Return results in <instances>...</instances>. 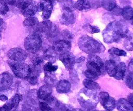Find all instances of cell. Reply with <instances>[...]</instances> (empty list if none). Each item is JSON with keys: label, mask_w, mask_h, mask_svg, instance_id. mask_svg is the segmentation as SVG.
<instances>
[{"label": "cell", "mask_w": 133, "mask_h": 111, "mask_svg": "<svg viewBox=\"0 0 133 111\" xmlns=\"http://www.w3.org/2000/svg\"><path fill=\"white\" fill-rule=\"evenodd\" d=\"M127 29L120 23H112L104 32V40L106 42H116L122 38L126 37Z\"/></svg>", "instance_id": "6da1fadb"}, {"label": "cell", "mask_w": 133, "mask_h": 111, "mask_svg": "<svg viewBox=\"0 0 133 111\" xmlns=\"http://www.w3.org/2000/svg\"><path fill=\"white\" fill-rule=\"evenodd\" d=\"M78 101L83 109L90 110L96 108L99 100L95 91L90 90L85 88L79 93Z\"/></svg>", "instance_id": "7a4b0ae2"}, {"label": "cell", "mask_w": 133, "mask_h": 111, "mask_svg": "<svg viewBox=\"0 0 133 111\" xmlns=\"http://www.w3.org/2000/svg\"><path fill=\"white\" fill-rule=\"evenodd\" d=\"M79 45L82 51L88 53H100L105 50L103 44L88 36H84L79 39Z\"/></svg>", "instance_id": "3957f363"}, {"label": "cell", "mask_w": 133, "mask_h": 111, "mask_svg": "<svg viewBox=\"0 0 133 111\" xmlns=\"http://www.w3.org/2000/svg\"><path fill=\"white\" fill-rule=\"evenodd\" d=\"M12 71L16 77L22 79H25L29 77L31 74V68L29 65L21 62L10 61L9 62Z\"/></svg>", "instance_id": "277c9868"}, {"label": "cell", "mask_w": 133, "mask_h": 111, "mask_svg": "<svg viewBox=\"0 0 133 111\" xmlns=\"http://www.w3.org/2000/svg\"><path fill=\"white\" fill-rule=\"evenodd\" d=\"M42 41L38 34L33 33L29 35L24 42L25 48L31 53H35L40 49Z\"/></svg>", "instance_id": "5b68a950"}, {"label": "cell", "mask_w": 133, "mask_h": 111, "mask_svg": "<svg viewBox=\"0 0 133 111\" xmlns=\"http://www.w3.org/2000/svg\"><path fill=\"white\" fill-rule=\"evenodd\" d=\"M87 66V69L92 70L98 75H101L105 70L102 60L98 56L94 55H91L88 57V61Z\"/></svg>", "instance_id": "8992f818"}, {"label": "cell", "mask_w": 133, "mask_h": 111, "mask_svg": "<svg viewBox=\"0 0 133 111\" xmlns=\"http://www.w3.org/2000/svg\"><path fill=\"white\" fill-rule=\"evenodd\" d=\"M22 12L27 18L32 17L38 10V5L36 1L32 0H27L23 1L22 5Z\"/></svg>", "instance_id": "52a82bcc"}, {"label": "cell", "mask_w": 133, "mask_h": 111, "mask_svg": "<svg viewBox=\"0 0 133 111\" xmlns=\"http://www.w3.org/2000/svg\"><path fill=\"white\" fill-rule=\"evenodd\" d=\"M7 55L10 60L16 62H22L27 58V52L23 49L18 48L10 49L8 52Z\"/></svg>", "instance_id": "ba28073f"}, {"label": "cell", "mask_w": 133, "mask_h": 111, "mask_svg": "<svg viewBox=\"0 0 133 111\" xmlns=\"http://www.w3.org/2000/svg\"><path fill=\"white\" fill-rule=\"evenodd\" d=\"M52 49L54 52L61 55L70 51L71 49V43L67 40H57L53 44Z\"/></svg>", "instance_id": "9c48e42d"}, {"label": "cell", "mask_w": 133, "mask_h": 111, "mask_svg": "<svg viewBox=\"0 0 133 111\" xmlns=\"http://www.w3.org/2000/svg\"><path fill=\"white\" fill-rule=\"evenodd\" d=\"M53 5L50 0H42L38 5V10L42 12V18L48 19L51 14Z\"/></svg>", "instance_id": "30bf717a"}, {"label": "cell", "mask_w": 133, "mask_h": 111, "mask_svg": "<svg viewBox=\"0 0 133 111\" xmlns=\"http://www.w3.org/2000/svg\"><path fill=\"white\" fill-rule=\"evenodd\" d=\"M13 82V77L8 72H4L0 75V92L6 90L10 88Z\"/></svg>", "instance_id": "8fae6325"}, {"label": "cell", "mask_w": 133, "mask_h": 111, "mask_svg": "<svg viewBox=\"0 0 133 111\" xmlns=\"http://www.w3.org/2000/svg\"><path fill=\"white\" fill-rule=\"evenodd\" d=\"M59 60L64 64L66 68L68 70L73 68L75 63V57L72 53L70 52H66L59 56Z\"/></svg>", "instance_id": "7c38bea8"}, {"label": "cell", "mask_w": 133, "mask_h": 111, "mask_svg": "<svg viewBox=\"0 0 133 111\" xmlns=\"http://www.w3.org/2000/svg\"><path fill=\"white\" fill-rule=\"evenodd\" d=\"M51 87L48 85V84H45V85L42 86V87L39 88L38 91L37 92L38 97L41 99V100L45 101L47 99H48L51 96Z\"/></svg>", "instance_id": "4fadbf2b"}, {"label": "cell", "mask_w": 133, "mask_h": 111, "mask_svg": "<svg viewBox=\"0 0 133 111\" xmlns=\"http://www.w3.org/2000/svg\"><path fill=\"white\" fill-rule=\"evenodd\" d=\"M104 67L105 71L108 73L109 76L114 77L117 71V65L115 61L113 60H109L106 61L104 64Z\"/></svg>", "instance_id": "5bb4252c"}, {"label": "cell", "mask_w": 133, "mask_h": 111, "mask_svg": "<svg viewBox=\"0 0 133 111\" xmlns=\"http://www.w3.org/2000/svg\"><path fill=\"white\" fill-rule=\"evenodd\" d=\"M71 89V84L66 80H61L58 82L56 86L57 92L60 94H65L68 92Z\"/></svg>", "instance_id": "9a60e30c"}, {"label": "cell", "mask_w": 133, "mask_h": 111, "mask_svg": "<svg viewBox=\"0 0 133 111\" xmlns=\"http://www.w3.org/2000/svg\"><path fill=\"white\" fill-rule=\"evenodd\" d=\"M75 22V16L71 12L64 10L61 18V22L62 24L69 25Z\"/></svg>", "instance_id": "2e32d148"}, {"label": "cell", "mask_w": 133, "mask_h": 111, "mask_svg": "<svg viewBox=\"0 0 133 111\" xmlns=\"http://www.w3.org/2000/svg\"><path fill=\"white\" fill-rule=\"evenodd\" d=\"M126 71V65L123 62H120L118 65H117V71L114 77L116 79L120 80L122 79L125 76Z\"/></svg>", "instance_id": "e0dca14e"}, {"label": "cell", "mask_w": 133, "mask_h": 111, "mask_svg": "<svg viewBox=\"0 0 133 111\" xmlns=\"http://www.w3.org/2000/svg\"><path fill=\"white\" fill-rule=\"evenodd\" d=\"M117 106V109L119 111H129L130 108L131 107V105L125 99H120L118 101L117 104H116Z\"/></svg>", "instance_id": "ac0fdd59"}, {"label": "cell", "mask_w": 133, "mask_h": 111, "mask_svg": "<svg viewBox=\"0 0 133 111\" xmlns=\"http://www.w3.org/2000/svg\"><path fill=\"white\" fill-rule=\"evenodd\" d=\"M83 84L87 89L90 90L96 91L100 89V86L97 83L90 79H85L83 81Z\"/></svg>", "instance_id": "d6986e66"}, {"label": "cell", "mask_w": 133, "mask_h": 111, "mask_svg": "<svg viewBox=\"0 0 133 111\" xmlns=\"http://www.w3.org/2000/svg\"><path fill=\"white\" fill-rule=\"evenodd\" d=\"M75 7L81 11H88L91 6L88 0H78L75 4Z\"/></svg>", "instance_id": "ffe728a7"}, {"label": "cell", "mask_w": 133, "mask_h": 111, "mask_svg": "<svg viewBox=\"0 0 133 111\" xmlns=\"http://www.w3.org/2000/svg\"><path fill=\"white\" fill-rule=\"evenodd\" d=\"M52 27V22L49 20L44 21L39 23L38 26V31L41 32H45L51 31Z\"/></svg>", "instance_id": "44dd1931"}, {"label": "cell", "mask_w": 133, "mask_h": 111, "mask_svg": "<svg viewBox=\"0 0 133 111\" xmlns=\"http://www.w3.org/2000/svg\"><path fill=\"white\" fill-rule=\"evenodd\" d=\"M45 82L46 84L50 87H54L57 83V78L54 75L51 74V73L47 72L45 76Z\"/></svg>", "instance_id": "7402d4cb"}, {"label": "cell", "mask_w": 133, "mask_h": 111, "mask_svg": "<svg viewBox=\"0 0 133 111\" xmlns=\"http://www.w3.org/2000/svg\"><path fill=\"white\" fill-rule=\"evenodd\" d=\"M122 14L127 20H131L133 16V9L131 6H126L122 10Z\"/></svg>", "instance_id": "603a6c76"}, {"label": "cell", "mask_w": 133, "mask_h": 111, "mask_svg": "<svg viewBox=\"0 0 133 111\" xmlns=\"http://www.w3.org/2000/svg\"><path fill=\"white\" fill-rule=\"evenodd\" d=\"M102 6L107 10H112L116 7V3L114 0H104L102 3Z\"/></svg>", "instance_id": "cb8c5ba5"}, {"label": "cell", "mask_w": 133, "mask_h": 111, "mask_svg": "<svg viewBox=\"0 0 133 111\" xmlns=\"http://www.w3.org/2000/svg\"><path fill=\"white\" fill-rule=\"evenodd\" d=\"M102 105L107 110L112 111L116 107V101L113 97H110L109 100Z\"/></svg>", "instance_id": "d4e9b609"}, {"label": "cell", "mask_w": 133, "mask_h": 111, "mask_svg": "<svg viewBox=\"0 0 133 111\" xmlns=\"http://www.w3.org/2000/svg\"><path fill=\"white\" fill-rule=\"evenodd\" d=\"M38 25V19L35 17L27 18L23 22V25L25 27H32Z\"/></svg>", "instance_id": "484cf974"}, {"label": "cell", "mask_w": 133, "mask_h": 111, "mask_svg": "<svg viewBox=\"0 0 133 111\" xmlns=\"http://www.w3.org/2000/svg\"><path fill=\"white\" fill-rule=\"evenodd\" d=\"M22 96L19 94H16L14 96V97L9 101V102L11 104L12 107L13 109H16L19 105V102L22 101Z\"/></svg>", "instance_id": "4316f807"}, {"label": "cell", "mask_w": 133, "mask_h": 111, "mask_svg": "<svg viewBox=\"0 0 133 111\" xmlns=\"http://www.w3.org/2000/svg\"><path fill=\"white\" fill-rule=\"evenodd\" d=\"M127 38L125 39L124 42V47L127 50H133V36H127Z\"/></svg>", "instance_id": "83f0119b"}, {"label": "cell", "mask_w": 133, "mask_h": 111, "mask_svg": "<svg viewBox=\"0 0 133 111\" xmlns=\"http://www.w3.org/2000/svg\"><path fill=\"white\" fill-rule=\"evenodd\" d=\"M109 53L110 54L114 55L116 56H124V57L127 56V53L125 51L118 49V48H112L109 49Z\"/></svg>", "instance_id": "f1b7e54d"}, {"label": "cell", "mask_w": 133, "mask_h": 111, "mask_svg": "<svg viewBox=\"0 0 133 111\" xmlns=\"http://www.w3.org/2000/svg\"><path fill=\"white\" fill-rule=\"evenodd\" d=\"M63 4V8L66 11H72V0H58Z\"/></svg>", "instance_id": "f546056e"}, {"label": "cell", "mask_w": 133, "mask_h": 111, "mask_svg": "<svg viewBox=\"0 0 133 111\" xmlns=\"http://www.w3.org/2000/svg\"><path fill=\"white\" fill-rule=\"evenodd\" d=\"M84 75L85 76L88 78V79L92 81H96L98 79L99 75L97 74H96V73L92 71V70H90L88 69H87L85 71H84Z\"/></svg>", "instance_id": "4dcf8cb0"}, {"label": "cell", "mask_w": 133, "mask_h": 111, "mask_svg": "<svg viewBox=\"0 0 133 111\" xmlns=\"http://www.w3.org/2000/svg\"><path fill=\"white\" fill-rule=\"evenodd\" d=\"M31 61H32V64H33L34 66H38L39 65L41 64L44 61L42 57L38 55H34L33 56L31 57Z\"/></svg>", "instance_id": "1f68e13d"}, {"label": "cell", "mask_w": 133, "mask_h": 111, "mask_svg": "<svg viewBox=\"0 0 133 111\" xmlns=\"http://www.w3.org/2000/svg\"><path fill=\"white\" fill-rule=\"evenodd\" d=\"M109 97H110V96H109V94L105 92H100L98 95V100L101 103V105H103L109 100Z\"/></svg>", "instance_id": "d6a6232c"}, {"label": "cell", "mask_w": 133, "mask_h": 111, "mask_svg": "<svg viewBox=\"0 0 133 111\" xmlns=\"http://www.w3.org/2000/svg\"><path fill=\"white\" fill-rule=\"evenodd\" d=\"M125 83L129 88L133 89V73L129 71V73L126 75Z\"/></svg>", "instance_id": "836d02e7"}, {"label": "cell", "mask_w": 133, "mask_h": 111, "mask_svg": "<svg viewBox=\"0 0 133 111\" xmlns=\"http://www.w3.org/2000/svg\"><path fill=\"white\" fill-rule=\"evenodd\" d=\"M44 69L46 72L51 73V72H54V71H55L56 70L58 69V66H53V65L52 64V63L48 62L44 65Z\"/></svg>", "instance_id": "e575fe53"}, {"label": "cell", "mask_w": 133, "mask_h": 111, "mask_svg": "<svg viewBox=\"0 0 133 111\" xmlns=\"http://www.w3.org/2000/svg\"><path fill=\"white\" fill-rule=\"evenodd\" d=\"M9 11V7L4 0H0V14H6Z\"/></svg>", "instance_id": "d590c367"}, {"label": "cell", "mask_w": 133, "mask_h": 111, "mask_svg": "<svg viewBox=\"0 0 133 111\" xmlns=\"http://www.w3.org/2000/svg\"><path fill=\"white\" fill-rule=\"evenodd\" d=\"M37 110V106L36 105H31V104L25 103L23 106L22 111H36Z\"/></svg>", "instance_id": "8d00e7d4"}, {"label": "cell", "mask_w": 133, "mask_h": 111, "mask_svg": "<svg viewBox=\"0 0 133 111\" xmlns=\"http://www.w3.org/2000/svg\"><path fill=\"white\" fill-rule=\"evenodd\" d=\"M40 111H53V109L45 102H39Z\"/></svg>", "instance_id": "74e56055"}, {"label": "cell", "mask_w": 133, "mask_h": 111, "mask_svg": "<svg viewBox=\"0 0 133 111\" xmlns=\"http://www.w3.org/2000/svg\"><path fill=\"white\" fill-rule=\"evenodd\" d=\"M74 108L69 105H63L61 104L60 107L57 109V111H74Z\"/></svg>", "instance_id": "f35d334b"}, {"label": "cell", "mask_w": 133, "mask_h": 111, "mask_svg": "<svg viewBox=\"0 0 133 111\" xmlns=\"http://www.w3.org/2000/svg\"><path fill=\"white\" fill-rule=\"evenodd\" d=\"M13 109L10 103L7 102L6 104L3 105V107H0V111H11Z\"/></svg>", "instance_id": "ab89813d"}, {"label": "cell", "mask_w": 133, "mask_h": 111, "mask_svg": "<svg viewBox=\"0 0 133 111\" xmlns=\"http://www.w3.org/2000/svg\"><path fill=\"white\" fill-rule=\"evenodd\" d=\"M128 102L131 105V107H133V94H130L128 96V100H127Z\"/></svg>", "instance_id": "60d3db41"}, {"label": "cell", "mask_w": 133, "mask_h": 111, "mask_svg": "<svg viewBox=\"0 0 133 111\" xmlns=\"http://www.w3.org/2000/svg\"><path fill=\"white\" fill-rule=\"evenodd\" d=\"M91 28V29H92V33H96V32H99V29H97V27H94V26H90Z\"/></svg>", "instance_id": "b9f144b4"}, {"label": "cell", "mask_w": 133, "mask_h": 111, "mask_svg": "<svg viewBox=\"0 0 133 111\" xmlns=\"http://www.w3.org/2000/svg\"><path fill=\"white\" fill-rule=\"evenodd\" d=\"M0 100H1L2 101H6L8 100V97L5 94H1L0 95Z\"/></svg>", "instance_id": "7bdbcfd3"}, {"label": "cell", "mask_w": 133, "mask_h": 111, "mask_svg": "<svg viewBox=\"0 0 133 111\" xmlns=\"http://www.w3.org/2000/svg\"><path fill=\"white\" fill-rule=\"evenodd\" d=\"M4 1L6 3L9 4V5H14L16 0H4Z\"/></svg>", "instance_id": "ee69618b"}, {"label": "cell", "mask_w": 133, "mask_h": 111, "mask_svg": "<svg viewBox=\"0 0 133 111\" xmlns=\"http://www.w3.org/2000/svg\"><path fill=\"white\" fill-rule=\"evenodd\" d=\"M3 25H4V21L3 19L0 18V33H1V31H2L3 28Z\"/></svg>", "instance_id": "f6af8a7d"}, {"label": "cell", "mask_w": 133, "mask_h": 111, "mask_svg": "<svg viewBox=\"0 0 133 111\" xmlns=\"http://www.w3.org/2000/svg\"><path fill=\"white\" fill-rule=\"evenodd\" d=\"M74 111H84V110L80 109H74Z\"/></svg>", "instance_id": "bcb514c9"}, {"label": "cell", "mask_w": 133, "mask_h": 111, "mask_svg": "<svg viewBox=\"0 0 133 111\" xmlns=\"http://www.w3.org/2000/svg\"><path fill=\"white\" fill-rule=\"evenodd\" d=\"M129 111H133V107H131L130 108L129 110Z\"/></svg>", "instance_id": "7dc6e473"}, {"label": "cell", "mask_w": 133, "mask_h": 111, "mask_svg": "<svg viewBox=\"0 0 133 111\" xmlns=\"http://www.w3.org/2000/svg\"><path fill=\"white\" fill-rule=\"evenodd\" d=\"M131 23H132V25H133V16H132V19H131Z\"/></svg>", "instance_id": "c3c4849f"}, {"label": "cell", "mask_w": 133, "mask_h": 111, "mask_svg": "<svg viewBox=\"0 0 133 111\" xmlns=\"http://www.w3.org/2000/svg\"><path fill=\"white\" fill-rule=\"evenodd\" d=\"M93 111H99V110H93Z\"/></svg>", "instance_id": "681fc988"}, {"label": "cell", "mask_w": 133, "mask_h": 111, "mask_svg": "<svg viewBox=\"0 0 133 111\" xmlns=\"http://www.w3.org/2000/svg\"><path fill=\"white\" fill-rule=\"evenodd\" d=\"M107 111H109V110H107Z\"/></svg>", "instance_id": "f907efd6"}, {"label": "cell", "mask_w": 133, "mask_h": 111, "mask_svg": "<svg viewBox=\"0 0 133 111\" xmlns=\"http://www.w3.org/2000/svg\"></svg>", "instance_id": "816d5d0a"}]
</instances>
